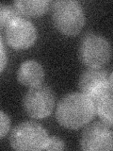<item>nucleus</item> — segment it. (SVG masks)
Wrapping results in <instances>:
<instances>
[{
  "label": "nucleus",
  "mask_w": 113,
  "mask_h": 151,
  "mask_svg": "<svg viewBox=\"0 0 113 151\" xmlns=\"http://www.w3.org/2000/svg\"><path fill=\"white\" fill-rule=\"evenodd\" d=\"M19 17H21V13L14 6L3 3L0 5V26L3 30Z\"/></svg>",
  "instance_id": "obj_12"
},
{
  "label": "nucleus",
  "mask_w": 113,
  "mask_h": 151,
  "mask_svg": "<svg viewBox=\"0 0 113 151\" xmlns=\"http://www.w3.org/2000/svg\"><path fill=\"white\" fill-rule=\"evenodd\" d=\"M80 147L86 151H107L113 149V131L105 123H92L84 129Z\"/></svg>",
  "instance_id": "obj_6"
},
{
  "label": "nucleus",
  "mask_w": 113,
  "mask_h": 151,
  "mask_svg": "<svg viewBox=\"0 0 113 151\" xmlns=\"http://www.w3.org/2000/svg\"><path fill=\"white\" fill-rule=\"evenodd\" d=\"M80 92L97 103L110 92L109 75L101 68H89L80 76Z\"/></svg>",
  "instance_id": "obj_7"
},
{
  "label": "nucleus",
  "mask_w": 113,
  "mask_h": 151,
  "mask_svg": "<svg viewBox=\"0 0 113 151\" xmlns=\"http://www.w3.org/2000/svg\"><path fill=\"white\" fill-rule=\"evenodd\" d=\"M48 138V133L41 125L26 121L17 125L12 129L9 143L15 150H44Z\"/></svg>",
  "instance_id": "obj_4"
},
{
  "label": "nucleus",
  "mask_w": 113,
  "mask_h": 151,
  "mask_svg": "<svg viewBox=\"0 0 113 151\" xmlns=\"http://www.w3.org/2000/svg\"><path fill=\"white\" fill-rule=\"evenodd\" d=\"M17 78L22 85L29 88L41 85L44 79V67L34 60H25L18 69Z\"/></svg>",
  "instance_id": "obj_9"
},
{
  "label": "nucleus",
  "mask_w": 113,
  "mask_h": 151,
  "mask_svg": "<svg viewBox=\"0 0 113 151\" xmlns=\"http://www.w3.org/2000/svg\"><path fill=\"white\" fill-rule=\"evenodd\" d=\"M0 116H1V123H0V137L4 138L11 127V119L9 115H7L3 111H0Z\"/></svg>",
  "instance_id": "obj_14"
},
{
  "label": "nucleus",
  "mask_w": 113,
  "mask_h": 151,
  "mask_svg": "<svg viewBox=\"0 0 113 151\" xmlns=\"http://www.w3.org/2000/svg\"><path fill=\"white\" fill-rule=\"evenodd\" d=\"M56 96L53 90L45 85L29 88L23 99V107L28 116L42 119L49 116L55 108Z\"/></svg>",
  "instance_id": "obj_5"
},
{
  "label": "nucleus",
  "mask_w": 113,
  "mask_h": 151,
  "mask_svg": "<svg viewBox=\"0 0 113 151\" xmlns=\"http://www.w3.org/2000/svg\"><path fill=\"white\" fill-rule=\"evenodd\" d=\"M111 45L105 37L93 32L86 33L79 44L80 61L89 68H101L111 58Z\"/></svg>",
  "instance_id": "obj_3"
},
{
  "label": "nucleus",
  "mask_w": 113,
  "mask_h": 151,
  "mask_svg": "<svg viewBox=\"0 0 113 151\" xmlns=\"http://www.w3.org/2000/svg\"><path fill=\"white\" fill-rule=\"evenodd\" d=\"M65 149L64 142L58 137H49L44 150H63Z\"/></svg>",
  "instance_id": "obj_13"
},
{
  "label": "nucleus",
  "mask_w": 113,
  "mask_h": 151,
  "mask_svg": "<svg viewBox=\"0 0 113 151\" xmlns=\"http://www.w3.org/2000/svg\"><path fill=\"white\" fill-rule=\"evenodd\" d=\"M1 45V72H3L7 63V57H6V52H5V48H4L3 39H1V45Z\"/></svg>",
  "instance_id": "obj_15"
},
{
  "label": "nucleus",
  "mask_w": 113,
  "mask_h": 151,
  "mask_svg": "<svg viewBox=\"0 0 113 151\" xmlns=\"http://www.w3.org/2000/svg\"><path fill=\"white\" fill-rule=\"evenodd\" d=\"M7 44L14 49H26L35 44L37 29L33 24L24 17H19L4 29Z\"/></svg>",
  "instance_id": "obj_8"
},
{
  "label": "nucleus",
  "mask_w": 113,
  "mask_h": 151,
  "mask_svg": "<svg viewBox=\"0 0 113 151\" xmlns=\"http://www.w3.org/2000/svg\"><path fill=\"white\" fill-rule=\"evenodd\" d=\"M51 4L48 0H17L13 6L26 17H39L48 11Z\"/></svg>",
  "instance_id": "obj_10"
},
{
  "label": "nucleus",
  "mask_w": 113,
  "mask_h": 151,
  "mask_svg": "<svg viewBox=\"0 0 113 151\" xmlns=\"http://www.w3.org/2000/svg\"><path fill=\"white\" fill-rule=\"evenodd\" d=\"M109 83H110V91L113 92V71L109 75Z\"/></svg>",
  "instance_id": "obj_16"
},
{
  "label": "nucleus",
  "mask_w": 113,
  "mask_h": 151,
  "mask_svg": "<svg viewBox=\"0 0 113 151\" xmlns=\"http://www.w3.org/2000/svg\"><path fill=\"white\" fill-rule=\"evenodd\" d=\"M96 112L105 124L113 127V92L110 91L96 103Z\"/></svg>",
  "instance_id": "obj_11"
},
{
  "label": "nucleus",
  "mask_w": 113,
  "mask_h": 151,
  "mask_svg": "<svg viewBox=\"0 0 113 151\" xmlns=\"http://www.w3.org/2000/svg\"><path fill=\"white\" fill-rule=\"evenodd\" d=\"M51 14L56 29L65 35L77 34L85 25V13L78 1H54L51 4Z\"/></svg>",
  "instance_id": "obj_2"
},
{
  "label": "nucleus",
  "mask_w": 113,
  "mask_h": 151,
  "mask_svg": "<svg viewBox=\"0 0 113 151\" xmlns=\"http://www.w3.org/2000/svg\"><path fill=\"white\" fill-rule=\"evenodd\" d=\"M96 103L82 93H71L58 103L56 118L59 124L69 129L86 126L96 115Z\"/></svg>",
  "instance_id": "obj_1"
}]
</instances>
